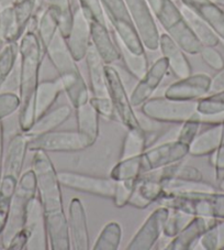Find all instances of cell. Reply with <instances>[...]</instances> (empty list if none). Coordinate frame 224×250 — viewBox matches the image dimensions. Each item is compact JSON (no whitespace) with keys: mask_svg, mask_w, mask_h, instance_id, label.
Instances as JSON below:
<instances>
[{"mask_svg":"<svg viewBox=\"0 0 224 250\" xmlns=\"http://www.w3.org/2000/svg\"><path fill=\"white\" fill-rule=\"evenodd\" d=\"M168 71H169V66L165 58L161 57L156 60L132 90L130 95L132 106L141 107L146 101H149L153 96L155 90L159 87Z\"/></svg>","mask_w":224,"mask_h":250,"instance_id":"obj_16","label":"cell"},{"mask_svg":"<svg viewBox=\"0 0 224 250\" xmlns=\"http://www.w3.org/2000/svg\"><path fill=\"white\" fill-rule=\"evenodd\" d=\"M58 179L62 187L80 193L111 198V200L113 197L115 183H117V181L111 179L110 176L109 178H101V176H93L73 171L58 172Z\"/></svg>","mask_w":224,"mask_h":250,"instance_id":"obj_12","label":"cell"},{"mask_svg":"<svg viewBox=\"0 0 224 250\" xmlns=\"http://www.w3.org/2000/svg\"><path fill=\"white\" fill-rule=\"evenodd\" d=\"M32 170L37 179V196L44 213L64 209L62 184L53 161L45 151H34Z\"/></svg>","mask_w":224,"mask_h":250,"instance_id":"obj_5","label":"cell"},{"mask_svg":"<svg viewBox=\"0 0 224 250\" xmlns=\"http://www.w3.org/2000/svg\"><path fill=\"white\" fill-rule=\"evenodd\" d=\"M30 239V235L25 228H22L20 231L12 237L9 245L7 246L8 250H23L27 249V246Z\"/></svg>","mask_w":224,"mask_h":250,"instance_id":"obj_52","label":"cell"},{"mask_svg":"<svg viewBox=\"0 0 224 250\" xmlns=\"http://www.w3.org/2000/svg\"><path fill=\"white\" fill-rule=\"evenodd\" d=\"M100 2L106 18L109 20L113 33L120 41L133 53H145L146 50L132 22L126 0H100Z\"/></svg>","mask_w":224,"mask_h":250,"instance_id":"obj_7","label":"cell"},{"mask_svg":"<svg viewBox=\"0 0 224 250\" xmlns=\"http://www.w3.org/2000/svg\"><path fill=\"white\" fill-rule=\"evenodd\" d=\"M188 154L189 146L178 140L167 141L162 145L155 146L153 148L146 149L142 153L143 173L183 161Z\"/></svg>","mask_w":224,"mask_h":250,"instance_id":"obj_13","label":"cell"},{"mask_svg":"<svg viewBox=\"0 0 224 250\" xmlns=\"http://www.w3.org/2000/svg\"><path fill=\"white\" fill-rule=\"evenodd\" d=\"M222 137L218 149L211 154V165L214 167L215 179L218 181L224 176V118L222 120Z\"/></svg>","mask_w":224,"mask_h":250,"instance_id":"obj_49","label":"cell"},{"mask_svg":"<svg viewBox=\"0 0 224 250\" xmlns=\"http://www.w3.org/2000/svg\"><path fill=\"white\" fill-rule=\"evenodd\" d=\"M37 1V0H15L11 6L16 37L18 40L25 33V29L33 19Z\"/></svg>","mask_w":224,"mask_h":250,"instance_id":"obj_36","label":"cell"},{"mask_svg":"<svg viewBox=\"0 0 224 250\" xmlns=\"http://www.w3.org/2000/svg\"><path fill=\"white\" fill-rule=\"evenodd\" d=\"M77 1L81 11L89 21L107 23V18L100 0H77Z\"/></svg>","mask_w":224,"mask_h":250,"instance_id":"obj_44","label":"cell"},{"mask_svg":"<svg viewBox=\"0 0 224 250\" xmlns=\"http://www.w3.org/2000/svg\"><path fill=\"white\" fill-rule=\"evenodd\" d=\"M219 219L206 218L200 216L191 217L186 225L177 235L171 238L165 249L166 250H189L200 239L202 234L209 229L211 226L215 225Z\"/></svg>","mask_w":224,"mask_h":250,"instance_id":"obj_21","label":"cell"},{"mask_svg":"<svg viewBox=\"0 0 224 250\" xmlns=\"http://www.w3.org/2000/svg\"><path fill=\"white\" fill-rule=\"evenodd\" d=\"M158 49L161 50L162 57L167 60L169 70L178 80L192 74V67L186 52L167 33L161 34Z\"/></svg>","mask_w":224,"mask_h":250,"instance_id":"obj_23","label":"cell"},{"mask_svg":"<svg viewBox=\"0 0 224 250\" xmlns=\"http://www.w3.org/2000/svg\"><path fill=\"white\" fill-rule=\"evenodd\" d=\"M223 89H224V67L212 77L210 93L220 92V90H223Z\"/></svg>","mask_w":224,"mask_h":250,"instance_id":"obj_53","label":"cell"},{"mask_svg":"<svg viewBox=\"0 0 224 250\" xmlns=\"http://www.w3.org/2000/svg\"><path fill=\"white\" fill-rule=\"evenodd\" d=\"M24 228L28 230L30 235V239L27 246L28 250L50 249L46 230L45 213L37 195L30 203Z\"/></svg>","mask_w":224,"mask_h":250,"instance_id":"obj_18","label":"cell"},{"mask_svg":"<svg viewBox=\"0 0 224 250\" xmlns=\"http://www.w3.org/2000/svg\"><path fill=\"white\" fill-rule=\"evenodd\" d=\"M89 102L92 103L93 106L96 108L98 114L100 117H103L106 119H112L114 118L115 110L114 106L112 104L110 97H94L89 99Z\"/></svg>","mask_w":224,"mask_h":250,"instance_id":"obj_50","label":"cell"},{"mask_svg":"<svg viewBox=\"0 0 224 250\" xmlns=\"http://www.w3.org/2000/svg\"><path fill=\"white\" fill-rule=\"evenodd\" d=\"M155 19L187 54L200 53L202 44L189 28L182 8L175 0H146Z\"/></svg>","mask_w":224,"mask_h":250,"instance_id":"obj_4","label":"cell"},{"mask_svg":"<svg viewBox=\"0 0 224 250\" xmlns=\"http://www.w3.org/2000/svg\"><path fill=\"white\" fill-rule=\"evenodd\" d=\"M143 173L142 154L140 156L120 159L119 162L110 171V178L114 181L137 180Z\"/></svg>","mask_w":224,"mask_h":250,"instance_id":"obj_38","label":"cell"},{"mask_svg":"<svg viewBox=\"0 0 224 250\" xmlns=\"http://www.w3.org/2000/svg\"><path fill=\"white\" fill-rule=\"evenodd\" d=\"M19 126L27 132L36 122V94L40 84V72L44 57V49L37 32L28 31L21 37L19 45Z\"/></svg>","mask_w":224,"mask_h":250,"instance_id":"obj_1","label":"cell"},{"mask_svg":"<svg viewBox=\"0 0 224 250\" xmlns=\"http://www.w3.org/2000/svg\"><path fill=\"white\" fill-rule=\"evenodd\" d=\"M192 216H189L187 214H184L179 210L170 209L169 216L167 218V222L164 227L163 234L168 238H173L178 232L182 230V228L186 225V224L190 221Z\"/></svg>","mask_w":224,"mask_h":250,"instance_id":"obj_43","label":"cell"},{"mask_svg":"<svg viewBox=\"0 0 224 250\" xmlns=\"http://www.w3.org/2000/svg\"><path fill=\"white\" fill-rule=\"evenodd\" d=\"M20 107V97L15 93L0 94V122L9 117Z\"/></svg>","mask_w":224,"mask_h":250,"instance_id":"obj_47","label":"cell"},{"mask_svg":"<svg viewBox=\"0 0 224 250\" xmlns=\"http://www.w3.org/2000/svg\"><path fill=\"white\" fill-rule=\"evenodd\" d=\"M197 111L204 116L224 114V89L211 93L197 101Z\"/></svg>","mask_w":224,"mask_h":250,"instance_id":"obj_41","label":"cell"},{"mask_svg":"<svg viewBox=\"0 0 224 250\" xmlns=\"http://www.w3.org/2000/svg\"><path fill=\"white\" fill-rule=\"evenodd\" d=\"M62 92L64 90L59 79L40 82L36 94L37 119L52 108V106L55 104Z\"/></svg>","mask_w":224,"mask_h":250,"instance_id":"obj_30","label":"cell"},{"mask_svg":"<svg viewBox=\"0 0 224 250\" xmlns=\"http://www.w3.org/2000/svg\"><path fill=\"white\" fill-rule=\"evenodd\" d=\"M219 230V250L224 249V219L218 222Z\"/></svg>","mask_w":224,"mask_h":250,"instance_id":"obj_55","label":"cell"},{"mask_svg":"<svg viewBox=\"0 0 224 250\" xmlns=\"http://www.w3.org/2000/svg\"><path fill=\"white\" fill-rule=\"evenodd\" d=\"M58 28L59 21L57 14L53 8L47 6L38 18L37 25V34L43 49H44V52L46 47L50 45V43L53 41L56 34L58 33Z\"/></svg>","mask_w":224,"mask_h":250,"instance_id":"obj_35","label":"cell"},{"mask_svg":"<svg viewBox=\"0 0 224 250\" xmlns=\"http://www.w3.org/2000/svg\"><path fill=\"white\" fill-rule=\"evenodd\" d=\"M134 28L145 50L156 51L159 47L161 33L156 19L146 0H126Z\"/></svg>","mask_w":224,"mask_h":250,"instance_id":"obj_11","label":"cell"},{"mask_svg":"<svg viewBox=\"0 0 224 250\" xmlns=\"http://www.w3.org/2000/svg\"><path fill=\"white\" fill-rule=\"evenodd\" d=\"M45 54L57 72L63 90L74 109L87 103L90 99L88 86L77 65L78 62L73 58L65 39L59 31L46 47Z\"/></svg>","mask_w":224,"mask_h":250,"instance_id":"obj_2","label":"cell"},{"mask_svg":"<svg viewBox=\"0 0 224 250\" xmlns=\"http://www.w3.org/2000/svg\"><path fill=\"white\" fill-rule=\"evenodd\" d=\"M163 192L164 184L162 182L140 176L136 180L134 189L128 205L137 209H145L154 202H157Z\"/></svg>","mask_w":224,"mask_h":250,"instance_id":"obj_27","label":"cell"},{"mask_svg":"<svg viewBox=\"0 0 224 250\" xmlns=\"http://www.w3.org/2000/svg\"><path fill=\"white\" fill-rule=\"evenodd\" d=\"M87 65L90 90L94 97H109L106 75V64L99 57L93 44L85 58Z\"/></svg>","mask_w":224,"mask_h":250,"instance_id":"obj_25","label":"cell"},{"mask_svg":"<svg viewBox=\"0 0 224 250\" xmlns=\"http://www.w3.org/2000/svg\"><path fill=\"white\" fill-rule=\"evenodd\" d=\"M199 243L205 250H219V230L218 223L206 229L200 237Z\"/></svg>","mask_w":224,"mask_h":250,"instance_id":"obj_51","label":"cell"},{"mask_svg":"<svg viewBox=\"0 0 224 250\" xmlns=\"http://www.w3.org/2000/svg\"><path fill=\"white\" fill-rule=\"evenodd\" d=\"M65 41L75 61L80 62L85 60L92 45V38H90L89 20L81 11L79 6L73 8L72 28Z\"/></svg>","mask_w":224,"mask_h":250,"instance_id":"obj_17","label":"cell"},{"mask_svg":"<svg viewBox=\"0 0 224 250\" xmlns=\"http://www.w3.org/2000/svg\"><path fill=\"white\" fill-rule=\"evenodd\" d=\"M215 47L217 46H202L199 54L206 65L219 72L224 67V58Z\"/></svg>","mask_w":224,"mask_h":250,"instance_id":"obj_48","label":"cell"},{"mask_svg":"<svg viewBox=\"0 0 224 250\" xmlns=\"http://www.w3.org/2000/svg\"><path fill=\"white\" fill-rule=\"evenodd\" d=\"M3 125L0 122V180L2 176V170H3Z\"/></svg>","mask_w":224,"mask_h":250,"instance_id":"obj_54","label":"cell"},{"mask_svg":"<svg viewBox=\"0 0 224 250\" xmlns=\"http://www.w3.org/2000/svg\"><path fill=\"white\" fill-rule=\"evenodd\" d=\"M93 146L87 137L78 130H53L36 137H29L30 151L79 152Z\"/></svg>","mask_w":224,"mask_h":250,"instance_id":"obj_9","label":"cell"},{"mask_svg":"<svg viewBox=\"0 0 224 250\" xmlns=\"http://www.w3.org/2000/svg\"><path fill=\"white\" fill-rule=\"evenodd\" d=\"M106 75L109 97L114 106L118 119L128 129L141 127L139 117L135 114L134 107L132 106L130 95L128 94L117 68L106 64Z\"/></svg>","mask_w":224,"mask_h":250,"instance_id":"obj_10","label":"cell"},{"mask_svg":"<svg viewBox=\"0 0 224 250\" xmlns=\"http://www.w3.org/2000/svg\"><path fill=\"white\" fill-rule=\"evenodd\" d=\"M20 178L14 174L2 173L0 180V235L6 226L12 197L18 187Z\"/></svg>","mask_w":224,"mask_h":250,"instance_id":"obj_34","label":"cell"},{"mask_svg":"<svg viewBox=\"0 0 224 250\" xmlns=\"http://www.w3.org/2000/svg\"><path fill=\"white\" fill-rule=\"evenodd\" d=\"M219 188L221 189L222 192H224V176L223 178L219 181Z\"/></svg>","mask_w":224,"mask_h":250,"instance_id":"obj_56","label":"cell"},{"mask_svg":"<svg viewBox=\"0 0 224 250\" xmlns=\"http://www.w3.org/2000/svg\"><path fill=\"white\" fill-rule=\"evenodd\" d=\"M142 114L158 123L183 124L193 117L197 111V101H178L163 97H150L141 106Z\"/></svg>","mask_w":224,"mask_h":250,"instance_id":"obj_8","label":"cell"},{"mask_svg":"<svg viewBox=\"0 0 224 250\" xmlns=\"http://www.w3.org/2000/svg\"><path fill=\"white\" fill-rule=\"evenodd\" d=\"M89 24L92 44L105 64L112 65L113 63L120 61L121 55H120L119 47L113 36H111L107 23L89 21Z\"/></svg>","mask_w":224,"mask_h":250,"instance_id":"obj_20","label":"cell"},{"mask_svg":"<svg viewBox=\"0 0 224 250\" xmlns=\"http://www.w3.org/2000/svg\"><path fill=\"white\" fill-rule=\"evenodd\" d=\"M122 240V227L118 222H109L102 228L93 246V250H118Z\"/></svg>","mask_w":224,"mask_h":250,"instance_id":"obj_39","label":"cell"},{"mask_svg":"<svg viewBox=\"0 0 224 250\" xmlns=\"http://www.w3.org/2000/svg\"><path fill=\"white\" fill-rule=\"evenodd\" d=\"M148 133L142 127L128 129L120 153V159L140 156L148 149Z\"/></svg>","mask_w":224,"mask_h":250,"instance_id":"obj_37","label":"cell"},{"mask_svg":"<svg viewBox=\"0 0 224 250\" xmlns=\"http://www.w3.org/2000/svg\"><path fill=\"white\" fill-rule=\"evenodd\" d=\"M29 137L24 132L17 133L11 138L8 145L7 156L3 160L2 173L14 174L20 178L28 151Z\"/></svg>","mask_w":224,"mask_h":250,"instance_id":"obj_26","label":"cell"},{"mask_svg":"<svg viewBox=\"0 0 224 250\" xmlns=\"http://www.w3.org/2000/svg\"><path fill=\"white\" fill-rule=\"evenodd\" d=\"M77 130L83 133L93 142L97 141L99 136V116L98 111L89 101L79 107L75 108Z\"/></svg>","mask_w":224,"mask_h":250,"instance_id":"obj_31","label":"cell"},{"mask_svg":"<svg viewBox=\"0 0 224 250\" xmlns=\"http://www.w3.org/2000/svg\"><path fill=\"white\" fill-rule=\"evenodd\" d=\"M113 38L115 40V43L119 47L120 55H121V60L124 66H126L129 74L134 77L135 80L139 81L142 76H143L146 72H148L149 64L148 55L145 53L142 54H135L131 52L128 47L120 41V39L113 33Z\"/></svg>","mask_w":224,"mask_h":250,"instance_id":"obj_32","label":"cell"},{"mask_svg":"<svg viewBox=\"0 0 224 250\" xmlns=\"http://www.w3.org/2000/svg\"><path fill=\"white\" fill-rule=\"evenodd\" d=\"M184 7H187L202 19L213 30L220 40L224 42V8L213 0H179Z\"/></svg>","mask_w":224,"mask_h":250,"instance_id":"obj_22","label":"cell"},{"mask_svg":"<svg viewBox=\"0 0 224 250\" xmlns=\"http://www.w3.org/2000/svg\"><path fill=\"white\" fill-rule=\"evenodd\" d=\"M47 238L52 250H71L68 221L64 209L45 213Z\"/></svg>","mask_w":224,"mask_h":250,"instance_id":"obj_24","label":"cell"},{"mask_svg":"<svg viewBox=\"0 0 224 250\" xmlns=\"http://www.w3.org/2000/svg\"><path fill=\"white\" fill-rule=\"evenodd\" d=\"M212 77L205 73L191 74L168 86L165 96L178 101H198L211 92Z\"/></svg>","mask_w":224,"mask_h":250,"instance_id":"obj_15","label":"cell"},{"mask_svg":"<svg viewBox=\"0 0 224 250\" xmlns=\"http://www.w3.org/2000/svg\"><path fill=\"white\" fill-rule=\"evenodd\" d=\"M72 105L64 104L54 109H50L44 115L38 117L34 122L33 126L29 129L27 132H24L28 137H36L42 133L56 130L58 127H61L63 124H65L71 118L73 114Z\"/></svg>","mask_w":224,"mask_h":250,"instance_id":"obj_28","label":"cell"},{"mask_svg":"<svg viewBox=\"0 0 224 250\" xmlns=\"http://www.w3.org/2000/svg\"><path fill=\"white\" fill-rule=\"evenodd\" d=\"M222 122L212 124L204 132L198 133L189 146V154L192 157L211 156L218 149L222 137Z\"/></svg>","mask_w":224,"mask_h":250,"instance_id":"obj_29","label":"cell"},{"mask_svg":"<svg viewBox=\"0 0 224 250\" xmlns=\"http://www.w3.org/2000/svg\"><path fill=\"white\" fill-rule=\"evenodd\" d=\"M200 126H201V123L199 120V116H198V113H197L193 117H191L190 119H188L182 124V128H180V130L178 131L176 140L183 142V144L187 146H190L193 139L197 137Z\"/></svg>","mask_w":224,"mask_h":250,"instance_id":"obj_46","label":"cell"},{"mask_svg":"<svg viewBox=\"0 0 224 250\" xmlns=\"http://www.w3.org/2000/svg\"><path fill=\"white\" fill-rule=\"evenodd\" d=\"M68 229H70L71 249L89 250L90 237L87 214L79 198H72L68 208Z\"/></svg>","mask_w":224,"mask_h":250,"instance_id":"obj_19","label":"cell"},{"mask_svg":"<svg viewBox=\"0 0 224 250\" xmlns=\"http://www.w3.org/2000/svg\"><path fill=\"white\" fill-rule=\"evenodd\" d=\"M47 6L56 11L59 21L58 31L66 39L70 34L73 22V7L71 0H46Z\"/></svg>","mask_w":224,"mask_h":250,"instance_id":"obj_40","label":"cell"},{"mask_svg":"<svg viewBox=\"0 0 224 250\" xmlns=\"http://www.w3.org/2000/svg\"><path fill=\"white\" fill-rule=\"evenodd\" d=\"M170 209L166 206L155 209L142 224L140 229L135 232L133 238L129 243L128 250H149L157 243L163 234L164 227L169 216Z\"/></svg>","mask_w":224,"mask_h":250,"instance_id":"obj_14","label":"cell"},{"mask_svg":"<svg viewBox=\"0 0 224 250\" xmlns=\"http://www.w3.org/2000/svg\"><path fill=\"white\" fill-rule=\"evenodd\" d=\"M18 53L19 46L17 45V42L7 43V45L0 52V88L5 84L8 76L10 75Z\"/></svg>","mask_w":224,"mask_h":250,"instance_id":"obj_42","label":"cell"},{"mask_svg":"<svg viewBox=\"0 0 224 250\" xmlns=\"http://www.w3.org/2000/svg\"><path fill=\"white\" fill-rule=\"evenodd\" d=\"M37 195L36 174L32 169H30L21 174L18 187L12 197L6 226L1 232V244L5 249L9 245L12 237L24 228L30 203Z\"/></svg>","mask_w":224,"mask_h":250,"instance_id":"obj_6","label":"cell"},{"mask_svg":"<svg viewBox=\"0 0 224 250\" xmlns=\"http://www.w3.org/2000/svg\"><path fill=\"white\" fill-rule=\"evenodd\" d=\"M213 1H214L215 3H218L219 6H221V7L224 8V0H213Z\"/></svg>","mask_w":224,"mask_h":250,"instance_id":"obj_57","label":"cell"},{"mask_svg":"<svg viewBox=\"0 0 224 250\" xmlns=\"http://www.w3.org/2000/svg\"><path fill=\"white\" fill-rule=\"evenodd\" d=\"M182 11L189 28L191 29V31L195 34L198 40H199L202 46H217L219 44L221 40H220L213 30L204 20L200 19L195 12L188 9L187 7L183 6Z\"/></svg>","mask_w":224,"mask_h":250,"instance_id":"obj_33","label":"cell"},{"mask_svg":"<svg viewBox=\"0 0 224 250\" xmlns=\"http://www.w3.org/2000/svg\"><path fill=\"white\" fill-rule=\"evenodd\" d=\"M159 205L179 210L189 216L224 219V192L164 191L157 200Z\"/></svg>","mask_w":224,"mask_h":250,"instance_id":"obj_3","label":"cell"},{"mask_svg":"<svg viewBox=\"0 0 224 250\" xmlns=\"http://www.w3.org/2000/svg\"><path fill=\"white\" fill-rule=\"evenodd\" d=\"M135 182L136 180L117 181L113 197H112V201L117 208H121L129 204V200H130L133 189H134Z\"/></svg>","mask_w":224,"mask_h":250,"instance_id":"obj_45","label":"cell"}]
</instances>
